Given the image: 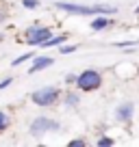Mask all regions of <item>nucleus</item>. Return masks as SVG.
<instances>
[{
    "label": "nucleus",
    "mask_w": 139,
    "mask_h": 147,
    "mask_svg": "<svg viewBox=\"0 0 139 147\" xmlns=\"http://www.w3.org/2000/svg\"><path fill=\"white\" fill-rule=\"evenodd\" d=\"M31 100H33V104H37V106H52L57 100H59V89H55V87H42V89H37V91L31 95Z\"/></svg>",
    "instance_id": "2"
},
{
    "label": "nucleus",
    "mask_w": 139,
    "mask_h": 147,
    "mask_svg": "<svg viewBox=\"0 0 139 147\" xmlns=\"http://www.w3.org/2000/svg\"><path fill=\"white\" fill-rule=\"evenodd\" d=\"M76 80H78L76 74H67V76H65V84H76Z\"/></svg>",
    "instance_id": "17"
},
{
    "label": "nucleus",
    "mask_w": 139,
    "mask_h": 147,
    "mask_svg": "<svg viewBox=\"0 0 139 147\" xmlns=\"http://www.w3.org/2000/svg\"><path fill=\"white\" fill-rule=\"evenodd\" d=\"M7 125H9V117H7V113H2V110H0V132H5Z\"/></svg>",
    "instance_id": "14"
},
{
    "label": "nucleus",
    "mask_w": 139,
    "mask_h": 147,
    "mask_svg": "<svg viewBox=\"0 0 139 147\" xmlns=\"http://www.w3.org/2000/svg\"><path fill=\"white\" fill-rule=\"evenodd\" d=\"M50 130H59V121L50 119V117H35V121L31 123L33 136H42V134L50 132Z\"/></svg>",
    "instance_id": "4"
},
{
    "label": "nucleus",
    "mask_w": 139,
    "mask_h": 147,
    "mask_svg": "<svg viewBox=\"0 0 139 147\" xmlns=\"http://www.w3.org/2000/svg\"><path fill=\"white\" fill-rule=\"evenodd\" d=\"M61 43H65V35H52L50 39H46L42 43V48H55V46H61Z\"/></svg>",
    "instance_id": "9"
},
{
    "label": "nucleus",
    "mask_w": 139,
    "mask_h": 147,
    "mask_svg": "<svg viewBox=\"0 0 139 147\" xmlns=\"http://www.w3.org/2000/svg\"><path fill=\"white\" fill-rule=\"evenodd\" d=\"M11 82H13V78H5L2 82H0V89H7V87L11 84Z\"/></svg>",
    "instance_id": "19"
},
{
    "label": "nucleus",
    "mask_w": 139,
    "mask_h": 147,
    "mask_svg": "<svg viewBox=\"0 0 139 147\" xmlns=\"http://www.w3.org/2000/svg\"><path fill=\"white\" fill-rule=\"evenodd\" d=\"M22 5L26 7V9H37V7H39V0H24Z\"/></svg>",
    "instance_id": "16"
},
{
    "label": "nucleus",
    "mask_w": 139,
    "mask_h": 147,
    "mask_svg": "<svg viewBox=\"0 0 139 147\" xmlns=\"http://www.w3.org/2000/svg\"><path fill=\"white\" fill-rule=\"evenodd\" d=\"M96 11H98V15H111V13H117V7H113V5H96Z\"/></svg>",
    "instance_id": "10"
},
{
    "label": "nucleus",
    "mask_w": 139,
    "mask_h": 147,
    "mask_svg": "<svg viewBox=\"0 0 139 147\" xmlns=\"http://www.w3.org/2000/svg\"><path fill=\"white\" fill-rule=\"evenodd\" d=\"M57 9L65 11V13H72V15H93V13H98L96 5L85 7V5H74V2H57Z\"/></svg>",
    "instance_id": "5"
},
{
    "label": "nucleus",
    "mask_w": 139,
    "mask_h": 147,
    "mask_svg": "<svg viewBox=\"0 0 139 147\" xmlns=\"http://www.w3.org/2000/svg\"><path fill=\"white\" fill-rule=\"evenodd\" d=\"M133 113H135L133 102H122V104L117 106V110H115V117H117V121H122V123H128V121L133 119Z\"/></svg>",
    "instance_id": "6"
},
{
    "label": "nucleus",
    "mask_w": 139,
    "mask_h": 147,
    "mask_svg": "<svg viewBox=\"0 0 139 147\" xmlns=\"http://www.w3.org/2000/svg\"><path fill=\"white\" fill-rule=\"evenodd\" d=\"M65 104L67 106H76L78 104V95H76V93H67V95H65Z\"/></svg>",
    "instance_id": "13"
},
{
    "label": "nucleus",
    "mask_w": 139,
    "mask_h": 147,
    "mask_svg": "<svg viewBox=\"0 0 139 147\" xmlns=\"http://www.w3.org/2000/svg\"><path fill=\"white\" fill-rule=\"evenodd\" d=\"M31 59H33V52H26V54L18 56V59H15V61H13V63H11V65H13V67H18V65H22L24 61H31Z\"/></svg>",
    "instance_id": "12"
},
{
    "label": "nucleus",
    "mask_w": 139,
    "mask_h": 147,
    "mask_svg": "<svg viewBox=\"0 0 139 147\" xmlns=\"http://www.w3.org/2000/svg\"><path fill=\"white\" fill-rule=\"evenodd\" d=\"M135 13H137V15H139V5H137V7H135Z\"/></svg>",
    "instance_id": "21"
},
{
    "label": "nucleus",
    "mask_w": 139,
    "mask_h": 147,
    "mask_svg": "<svg viewBox=\"0 0 139 147\" xmlns=\"http://www.w3.org/2000/svg\"><path fill=\"white\" fill-rule=\"evenodd\" d=\"M5 18H7V15H5V13H2V11H0V22H2V20H5Z\"/></svg>",
    "instance_id": "20"
},
{
    "label": "nucleus",
    "mask_w": 139,
    "mask_h": 147,
    "mask_svg": "<svg viewBox=\"0 0 139 147\" xmlns=\"http://www.w3.org/2000/svg\"><path fill=\"white\" fill-rule=\"evenodd\" d=\"M87 143L83 141V138H74V141H70V147H85Z\"/></svg>",
    "instance_id": "18"
},
{
    "label": "nucleus",
    "mask_w": 139,
    "mask_h": 147,
    "mask_svg": "<svg viewBox=\"0 0 139 147\" xmlns=\"http://www.w3.org/2000/svg\"><path fill=\"white\" fill-rule=\"evenodd\" d=\"M100 84H102V76L96 69H85L83 74H78V80H76V87L80 91H96V89H100Z\"/></svg>",
    "instance_id": "1"
},
{
    "label": "nucleus",
    "mask_w": 139,
    "mask_h": 147,
    "mask_svg": "<svg viewBox=\"0 0 139 147\" xmlns=\"http://www.w3.org/2000/svg\"><path fill=\"white\" fill-rule=\"evenodd\" d=\"M50 65H55V59H52V56H35V59H33V65L28 67V74L42 71V69L50 67Z\"/></svg>",
    "instance_id": "7"
},
{
    "label": "nucleus",
    "mask_w": 139,
    "mask_h": 147,
    "mask_svg": "<svg viewBox=\"0 0 139 147\" xmlns=\"http://www.w3.org/2000/svg\"><path fill=\"white\" fill-rule=\"evenodd\" d=\"M111 145H115V141H113L111 136H100L98 138V147H111Z\"/></svg>",
    "instance_id": "11"
},
{
    "label": "nucleus",
    "mask_w": 139,
    "mask_h": 147,
    "mask_svg": "<svg viewBox=\"0 0 139 147\" xmlns=\"http://www.w3.org/2000/svg\"><path fill=\"white\" fill-rule=\"evenodd\" d=\"M52 37V28L48 26H31L26 32H24V41L28 46H42L46 39Z\"/></svg>",
    "instance_id": "3"
},
{
    "label": "nucleus",
    "mask_w": 139,
    "mask_h": 147,
    "mask_svg": "<svg viewBox=\"0 0 139 147\" xmlns=\"http://www.w3.org/2000/svg\"><path fill=\"white\" fill-rule=\"evenodd\" d=\"M111 24H113V20L109 18V15H100V18H96L91 22V28L93 30H104V28H109Z\"/></svg>",
    "instance_id": "8"
},
{
    "label": "nucleus",
    "mask_w": 139,
    "mask_h": 147,
    "mask_svg": "<svg viewBox=\"0 0 139 147\" xmlns=\"http://www.w3.org/2000/svg\"><path fill=\"white\" fill-rule=\"evenodd\" d=\"M76 50H78V46H63V48H61V54H72V52H76Z\"/></svg>",
    "instance_id": "15"
}]
</instances>
